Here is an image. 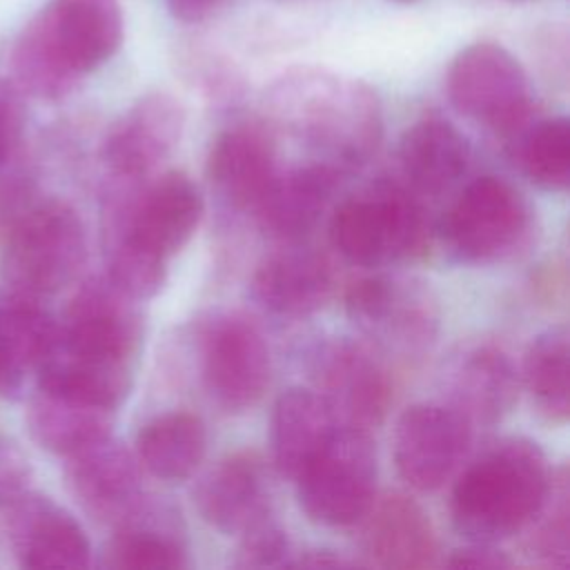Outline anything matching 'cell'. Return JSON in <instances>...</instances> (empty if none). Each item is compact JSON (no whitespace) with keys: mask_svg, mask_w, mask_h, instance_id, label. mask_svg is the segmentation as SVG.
<instances>
[{"mask_svg":"<svg viewBox=\"0 0 570 570\" xmlns=\"http://www.w3.org/2000/svg\"><path fill=\"white\" fill-rule=\"evenodd\" d=\"M142 345L138 301L109 278L85 283L40 367L38 387L118 410L134 383Z\"/></svg>","mask_w":570,"mask_h":570,"instance_id":"obj_1","label":"cell"},{"mask_svg":"<svg viewBox=\"0 0 570 570\" xmlns=\"http://www.w3.org/2000/svg\"><path fill=\"white\" fill-rule=\"evenodd\" d=\"M267 120L307 147L316 163L347 174L365 165L383 138V109L363 80L318 67H298L276 78L265 96Z\"/></svg>","mask_w":570,"mask_h":570,"instance_id":"obj_2","label":"cell"},{"mask_svg":"<svg viewBox=\"0 0 570 570\" xmlns=\"http://www.w3.org/2000/svg\"><path fill=\"white\" fill-rule=\"evenodd\" d=\"M122 42L120 0H49L20 31L11 62L20 89L62 98Z\"/></svg>","mask_w":570,"mask_h":570,"instance_id":"obj_3","label":"cell"},{"mask_svg":"<svg viewBox=\"0 0 570 570\" xmlns=\"http://www.w3.org/2000/svg\"><path fill=\"white\" fill-rule=\"evenodd\" d=\"M552 470L523 436L494 441L456 479L450 499L454 528L479 543H499L525 528L541 505Z\"/></svg>","mask_w":570,"mask_h":570,"instance_id":"obj_4","label":"cell"},{"mask_svg":"<svg viewBox=\"0 0 570 570\" xmlns=\"http://www.w3.org/2000/svg\"><path fill=\"white\" fill-rule=\"evenodd\" d=\"M330 238L350 263L383 267L423 254L430 227L421 203L407 189L376 183L336 207Z\"/></svg>","mask_w":570,"mask_h":570,"instance_id":"obj_5","label":"cell"},{"mask_svg":"<svg viewBox=\"0 0 570 570\" xmlns=\"http://www.w3.org/2000/svg\"><path fill=\"white\" fill-rule=\"evenodd\" d=\"M85 254V225L76 209L62 200H47L11 227L2 252V276L16 296L36 301L69 285Z\"/></svg>","mask_w":570,"mask_h":570,"instance_id":"obj_6","label":"cell"},{"mask_svg":"<svg viewBox=\"0 0 570 570\" xmlns=\"http://www.w3.org/2000/svg\"><path fill=\"white\" fill-rule=\"evenodd\" d=\"M294 483L301 510L314 523H358L376 497V450L370 432L338 428Z\"/></svg>","mask_w":570,"mask_h":570,"instance_id":"obj_7","label":"cell"},{"mask_svg":"<svg viewBox=\"0 0 570 570\" xmlns=\"http://www.w3.org/2000/svg\"><path fill=\"white\" fill-rule=\"evenodd\" d=\"M450 102L499 134L514 136L530 125L532 98L521 62L497 42H472L461 49L445 76Z\"/></svg>","mask_w":570,"mask_h":570,"instance_id":"obj_8","label":"cell"},{"mask_svg":"<svg viewBox=\"0 0 570 570\" xmlns=\"http://www.w3.org/2000/svg\"><path fill=\"white\" fill-rule=\"evenodd\" d=\"M532 212L517 187L499 176L472 180L448 209L441 234L463 263H497L528 240Z\"/></svg>","mask_w":570,"mask_h":570,"instance_id":"obj_9","label":"cell"},{"mask_svg":"<svg viewBox=\"0 0 570 570\" xmlns=\"http://www.w3.org/2000/svg\"><path fill=\"white\" fill-rule=\"evenodd\" d=\"M345 312L354 327L379 350L421 356L439 332V307L425 283L401 276H370L345 294Z\"/></svg>","mask_w":570,"mask_h":570,"instance_id":"obj_10","label":"cell"},{"mask_svg":"<svg viewBox=\"0 0 570 570\" xmlns=\"http://www.w3.org/2000/svg\"><path fill=\"white\" fill-rule=\"evenodd\" d=\"M203 212L196 183L183 171H167L138 194L114 203L109 238L169 261L194 236Z\"/></svg>","mask_w":570,"mask_h":570,"instance_id":"obj_11","label":"cell"},{"mask_svg":"<svg viewBox=\"0 0 570 570\" xmlns=\"http://www.w3.org/2000/svg\"><path fill=\"white\" fill-rule=\"evenodd\" d=\"M314 392L338 428L370 432L390 407L392 385L383 363L361 343L336 338L318 347L312 363Z\"/></svg>","mask_w":570,"mask_h":570,"instance_id":"obj_12","label":"cell"},{"mask_svg":"<svg viewBox=\"0 0 570 570\" xmlns=\"http://www.w3.org/2000/svg\"><path fill=\"white\" fill-rule=\"evenodd\" d=\"M203 383L227 412L252 407L269 385V350L254 323L238 314L216 316L200 336Z\"/></svg>","mask_w":570,"mask_h":570,"instance_id":"obj_13","label":"cell"},{"mask_svg":"<svg viewBox=\"0 0 570 570\" xmlns=\"http://www.w3.org/2000/svg\"><path fill=\"white\" fill-rule=\"evenodd\" d=\"M472 425L450 405H410L394 425V465L414 490L441 488L463 463Z\"/></svg>","mask_w":570,"mask_h":570,"instance_id":"obj_14","label":"cell"},{"mask_svg":"<svg viewBox=\"0 0 570 570\" xmlns=\"http://www.w3.org/2000/svg\"><path fill=\"white\" fill-rule=\"evenodd\" d=\"M185 127L183 105L165 91L140 96L109 129L105 163L125 183L149 176L180 142Z\"/></svg>","mask_w":570,"mask_h":570,"instance_id":"obj_15","label":"cell"},{"mask_svg":"<svg viewBox=\"0 0 570 570\" xmlns=\"http://www.w3.org/2000/svg\"><path fill=\"white\" fill-rule=\"evenodd\" d=\"M361 554L370 566L390 570L432 568L439 561V539L425 510L401 492L374 497L361 517Z\"/></svg>","mask_w":570,"mask_h":570,"instance_id":"obj_16","label":"cell"},{"mask_svg":"<svg viewBox=\"0 0 570 570\" xmlns=\"http://www.w3.org/2000/svg\"><path fill=\"white\" fill-rule=\"evenodd\" d=\"M67 483L87 512L120 523L142 503L134 454L109 436L67 454Z\"/></svg>","mask_w":570,"mask_h":570,"instance_id":"obj_17","label":"cell"},{"mask_svg":"<svg viewBox=\"0 0 570 570\" xmlns=\"http://www.w3.org/2000/svg\"><path fill=\"white\" fill-rule=\"evenodd\" d=\"M203 521L225 534H240L272 514L267 476L256 452H234L214 463L194 488Z\"/></svg>","mask_w":570,"mask_h":570,"instance_id":"obj_18","label":"cell"},{"mask_svg":"<svg viewBox=\"0 0 570 570\" xmlns=\"http://www.w3.org/2000/svg\"><path fill=\"white\" fill-rule=\"evenodd\" d=\"M276 174L274 145L258 127L238 125L212 142L207 178L227 207L254 214Z\"/></svg>","mask_w":570,"mask_h":570,"instance_id":"obj_19","label":"cell"},{"mask_svg":"<svg viewBox=\"0 0 570 570\" xmlns=\"http://www.w3.org/2000/svg\"><path fill=\"white\" fill-rule=\"evenodd\" d=\"M445 387V405L459 412L472 428L494 425L517 403L519 374L503 350L479 345L454 363Z\"/></svg>","mask_w":570,"mask_h":570,"instance_id":"obj_20","label":"cell"},{"mask_svg":"<svg viewBox=\"0 0 570 570\" xmlns=\"http://www.w3.org/2000/svg\"><path fill=\"white\" fill-rule=\"evenodd\" d=\"M334 292V272L314 249H285L265 258L252 278V294L261 307L278 316L318 312Z\"/></svg>","mask_w":570,"mask_h":570,"instance_id":"obj_21","label":"cell"},{"mask_svg":"<svg viewBox=\"0 0 570 570\" xmlns=\"http://www.w3.org/2000/svg\"><path fill=\"white\" fill-rule=\"evenodd\" d=\"M341 176L338 169L316 160L276 174L254 209L261 229L278 240H296L305 236L323 216Z\"/></svg>","mask_w":570,"mask_h":570,"instance_id":"obj_22","label":"cell"},{"mask_svg":"<svg viewBox=\"0 0 570 570\" xmlns=\"http://www.w3.org/2000/svg\"><path fill=\"white\" fill-rule=\"evenodd\" d=\"M105 566L118 570H176L189 566L178 514L158 503H142L118 523L105 548Z\"/></svg>","mask_w":570,"mask_h":570,"instance_id":"obj_23","label":"cell"},{"mask_svg":"<svg viewBox=\"0 0 570 570\" xmlns=\"http://www.w3.org/2000/svg\"><path fill=\"white\" fill-rule=\"evenodd\" d=\"M16 554L27 568H85L91 546L80 523L47 497L24 499L13 523Z\"/></svg>","mask_w":570,"mask_h":570,"instance_id":"obj_24","label":"cell"},{"mask_svg":"<svg viewBox=\"0 0 570 570\" xmlns=\"http://www.w3.org/2000/svg\"><path fill=\"white\" fill-rule=\"evenodd\" d=\"M470 145L445 118L428 116L405 129L399 142L401 171L421 194L450 189L468 169Z\"/></svg>","mask_w":570,"mask_h":570,"instance_id":"obj_25","label":"cell"},{"mask_svg":"<svg viewBox=\"0 0 570 570\" xmlns=\"http://www.w3.org/2000/svg\"><path fill=\"white\" fill-rule=\"evenodd\" d=\"M338 430L332 412L314 390L289 387L272 412L274 465L285 479H296Z\"/></svg>","mask_w":570,"mask_h":570,"instance_id":"obj_26","label":"cell"},{"mask_svg":"<svg viewBox=\"0 0 570 570\" xmlns=\"http://www.w3.org/2000/svg\"><path fill=\"white\" fill-rule=\"evenodd\" d=\"M58 323L33 301L16 296L0 305V396L13 399L38 372Z\"/></svg>","mask_w":570,"mask_h":570,"instance_id":"obj_27","label":"cell"},{"mask_svg":"<svg viewBox=\"0 0 570 570\" xmlns=\"http://www.w3.org/2000/svg\"><path fill=\"white\" fill-rule=\"evenodd\" d=\"M116 410L38 390L27 412L31 436L56 454H71L111 434Z\"/></svg>","mask_w":570,"mask_h":570,"instance_id":"obj_28","label":"cell"},{"mask_svg":"<svg viewBox=\"0 0 570 570\" xmlns=\"http://www.w3.org/2000/svg\"><path fill=\"white\" fill-rule=\"evenodd\" d=\"M207 430L191 412H167L151 419L136 439L138 463L163 481L187 479L203 461Z\"/></svg>","mask_w":570,"mask_h":570,"instance_id":"obj_29","label":"cell"},{"mask_svg":"<svg viewBox=\"0 0 570 570\" xmlns=\"http://www.w3.org/2000/svg\"><path fill=\"white\" fill-rule=\"evenodd\" d=\"M523 385L548 421H568V330L563 325L548 327L530 343L523 356Z\"/></svg>","mask_w":570,"mask_h":570,"instance_id":"obj_30","label":"cell"},{"mask_svg":"<svg viewBox=\"0 0 570 570\" xmlns=\"http://www.w3.org/2000/svg\"><path fill=\"white\" fill-rule=\"evenodd\" d=\"M523 174L548 191H566L570 183V125L568 118H546L525 125L514 142Z\"/></svg>","mask_w":570,"mask_h":570,"instance_id":"obj_31","label":"cell"},{"mask_svg":"<svg viewBox=\"0 0 570 570\" xmlns=\"http://www.w3.org/2000/svg\"><path fill=\"white\" fill-rule=\"evenodd\" d=\"M568 474L557 468L550 474L548 492L525 523L523 550L537 563L548 568H566L570 552V508H568Z\"/></svg>","mask_w":570,"mask_h":570,"instance_id":"obj_32","label":"cell"},{"mask_svg":"<svg viewBox=\"0 0 570 570\" xmlns=\"http://www.w3.org/2000/svg\"><path fill=\"white\" fill-rule=\"evenodd\" d=\"M107 278L136 301L160 292L167 278V261L125 240H109Z\"/></svg>","mask_w":570,"mask_h":570,"instance_id":"obj_33","label":"cell"},{"mask_svg":"<svg viewBox=\"0 0 570 570\" xmlns=\"http://www.w3.org/2000/svg\"><path fill=\"white\" fill-rule=\"evenodd\" d=\"M238 539L240 543L236 552V563L240 568H267L287 563L289 541L281 523L274 519V514H267L252 523L247 530L238 534Z\"/></svg>","mask_w":570,"mask_h":570,"instance_id":"obj_34","label":"cell"},{"mask_svg":"<svg viewBox=\"0 0 570 570\" xmlns=\"http://www.w3.org/2000/svg\"><path fill=\"white\" fill-rule=\"evenodd\" d=\"M183 62L194 82L198 80L212 96L227 98L240 89V76L234 71L229 60H225L218 51L203 47L200 42H194L183 51Z\"/></svg>","mask_w":570,"mask_h":570,"instance_id":"obj_35","label":"cell"},{"mask_svg":"<svg viewBox=\"0 0 570 570\" xmlns=\"http://www.w3.org/2000/svg\"><path fill=\"white\" fill-rule=\"evenodd\" d=\"M22 127H24L22 96L11 82L0 80V165L16 149L22 136Z\"/></svg>","mask_w":570,"mask_h":570,"instance_id":"obj_36","label":"cell"},{"mask_svg":"<svg viewBox=\"0 0 570 570\" xmlns=\"http://www.w3.org/2000/svg\"><path fill=\"white\" fill-rule=\"evenodd\" d=\"M445 566L450 568H481V570H501V568H512L514 561L494 548V543H479L470 541V546L454 550L448 559Z\"/></svg>","mask_w":570,"mask_h":570,"instance_id":"obj_37","label":"cell"},{"mask_svg":"<svg viewBox=\"0 0 570 570\" xmlns=\"http://www.w3.org/2000/svg\"><path fill=\"white\" fill-rule=\"evenodd\" d=\"M225 0H165L169 13L187 24L203 22L209 18Z\"/></svg>","mask_w":570,"mask_h":570,"instance_id":"obj_38","label":"cell"},{"mask_svg":"<svg viewBox=\"0 0 570 570\" xmlns=\"http://www.w3.org/2000/svg\"><path fill=\"white\" fill-rule=\"evenodd\" d=\"M20 463L13 461L9 450H0V501H4L20 485Z\"/></svg>","mask_w":570,"mask_h":570,"instance_id":"obj_39","label":"cell"},{"mask_svg":"<svg viewBox=\"0 0 570 570\" xmlns=\"http://www.w3.org/2000/svg\"><path fill=\"white\" fill-rule=\"evenodd\" d=\"M296 566H314V568H345V566H352V561L343 559V557H336L334 552H327V550H314V552H307L305 557H301L298 561H292Z\"/></svg>","mask_w":570,"mask_h":570,"instance_id":"obj_40","label":"cell"},{"mask_svg":"<svg viewBox=\"0 0 570 570\" xmlns=\"http://www.w3.org/2000/svg\"><path fill=\"white\" fill-rule=\"evenodd\" d=\"M394 2H401V4H405V2H412V0H394Z\"/></svg>","mask_w":570,"mask_h":570,"instance_id":"obj_41","label":"cell"},{"mask_svg":"<svg viewBox=\"0 0 570 570\" xmlns=\"http://www.w3.org/2000/svg\"><path fill=\"white\" fill-rule=\"evenodd\" d=\"M285 2H298V0H285Z\"/></svg>","mask_w":570,"mask_h":570,"instance_id":"obj_42","label":"cell"},{"mask_svg":"<svg viewBox=\"0 0 570 570\" xmlns=\"http://www.w3.org/2000/svg\"><path fill=\"white\" fill-rule=\"evenodd\" d=\"M512 2H523V0H512Z\"/></svg>","mask_w":570,"mask_h":570,"instance_id":"obj_43","label":"cell"}]
</instances>
